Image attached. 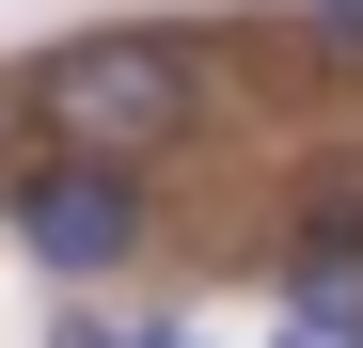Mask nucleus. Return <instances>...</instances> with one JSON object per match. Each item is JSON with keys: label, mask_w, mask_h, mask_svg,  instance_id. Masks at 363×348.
Here are the masks:
<instances>
[{"label": "nucleus", "mask_w": 363, "mask_h": 348, "mask_svg": "<svg viewBox=\"0 0 363 348\" xmlns=\"http://www.w3.org/2000/svg\"><path fill=\"white\" fill-rule=\"evenodd\" d=\"M284 348H347V332H284Z\"/></svg>", "instance_id": "nucleus-3"}, {"label": "nucleus", "mask_w": 363, "mask_h": 348, "mask_svg": "<svg viewBox=\"0 0 363 348\" xmlns=\"http://www.w3.org/2000/svg\"><path fill=\"white\" fill-rule=\"evenodd\" d=\"M16 238H32L48 269H111V254L143 238V190H127V174H95V158H48L32 190H16Z\"/></svg>", "instance_id": "nucleus-2"}, {"label": "nucleus", "mask_w": 363, "mask_h": 348, "mask_svg": "<svg viewBox=\"0 0 363 348\" xmlns=\"http://www.w3.org/2000/svg\"><path fill=\"white\" fill-rule=\"evenodd\" d=\"M32 127L64 158H95V174H127V158H158L190 127V64H174L158 32H79V48L32 64Z\"/></svg>", "instance_id": "nucleus-1"}]
</instances>
